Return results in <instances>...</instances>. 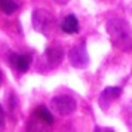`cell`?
I'll return each mask as SVG.
<instances>
[{
  "mask_svg": "<svg viewBox=\"0 0 132 132\" xmlns=\"http://www.w3.org/2000/svg\"><path fill=\"white\" fill-rule=\"evenodd\" d=\"M105 30H107L110 40L114 46L123 52H129L132 51V39H131V31H129V25L125 19L120 18H111L107 21L105 24Z\"/></svg>",
  "mask_w": 132,
  "mask_h": 132,
  "instance_id": "cell-1",
  "label": "cell"
},
{
  "mask_svg": "<svg viewBox=\"0 0 132 132\" xmlns=\"http://www.w3.org/2000/svg\"><path fill=\"white\" fill-rule=\"evenodd\" d=\"M55 27V18L46 9H36L33 12V28L43 36H48Z\"/></svg>",
  "mask_w": 132,
  "mask_h": 132,
  "instance_id": "cell-2",
  "label": "cell"
},
{
  "mask_svg": "<svg viewBox=\"0 0 132 132\" xmlns=\"http://www.w3.org/2000/svg\"><path fill=\"white\" fill-rule=\"evenodd\" d=\"M68 61L74 68H86L89 65V54L86 51L85 43H77L74 45L70 52H68Z\"/></svg>",
  "mask_w": 132,
  "mask_h": 132,
  "instance_id": "cell-3",
  "label": "cell"
},
{
  "mask_svg": "<svg viewBox=\"0 0 132 132\" xmlns=\"http://www.w3.org/2000/svg\"><path fill=\"white\" fill-rule=\"evenodd\" d=\"M51 105L58 114L68 116V114L74 113V110L77 108V102L71 95H56L52 98Z\"/></svg>",
  "mask_w": 132,
  "mask_h": 132,
  "instance_id": "cell-4",
  "label": "cell"
},
{
  "mask_svg": "<svg viewBox=\"0 0 132 132\" xmlns=\"http://www.w3.org/2000/svg\"><path fill=\"white\" fill-rule=\"evenodd\" d=\"M120 95H122V88H119V86H108V88H105L101 92L98 104H100V107L102 110H107L111 102L116 101L117 98H120Z\"/></svg>",
  "mask_w": 132,
  "mask_h": 132,
  "instance_id": "cell-5",
  "label": "cell"
},
{
  "mask_svg": "<svg viewBox=\"0 0 132 132\" xmlns=\"http://www.w3.org/2000/svg\"><path fill=\"white\" fill-rule=\"evenodd\" d=\"M9 62L11 65L19 73H25L28 71V68L31 65V56L30 55H18V54H12L9 56Z\"/></svg>",
  "mask_w": 132,
  "mask_h": 132,
  "instance_id": "cell-6",
  "label": "cell"
},
{
  "mask_svg": "<svg viewBox=\"0 0 132 132\" xmlns=\"http://www.w3.org/2000/svg\"><path fill=\"white\" fill-rule=\"evenodd\" d=\"M45 56H46V61H48L51 65H58L62 62V58H64V49L58 46V45H52V46H48L46 51H45Z\"/></svg>",
  "mask_w": 132,
  "mask_h": 132,
  "instance_id": "cell-7",
  "label": "cell"
},
{
  "mask_svg": "<svg viewBox=\"0 0 132 132\" xmlns=\"http://www.w3.org/2000/svg\"><path fill=\"white\" fill-rule=\"evenodd\" d=\"M60 27H61V30L64 33H67V34H74V33L79 31V19L76 18V15L70 13V15H67L65 18L61 21Z\"/></svg>",
  "mask_w": 132,
  "mask_h": 132,
  "instance_id": "cell-8",
  "label": "cell"
},
{
  "mask_svg": "<svg viewBox=\"0 0 132 132\" xmlns=\"http://www.w3.org/2000/svg\"><path fill=\"white\" fill-rule=\"evenodd\" d=\"M34 114L37 116V119H40L43 123H46V125H52V123H54V116H52V113L48 110L46 105H39V107L36 108Z\"/></svg>",
  "mask_w": 132,
  "mask_h": 132,
  "instance_id": "cell-9",
  "label": "cell"
},
{
  "mask_svg": "<svg viewBox=\"0 0 132 132\" xmlns=\"http://www.w3.org/2000/svg\"><path fill=\"white\" fill-rule=\"evenodd\" d=\"M18 7L19 5L15 0H0V11L6 15H12Z\"/></svg>",
  "mask_w": 132,
  "mask_h": 132,
  "instance_id": "cell-10",
  "label": "cell"
},
{
  "mask_svg": "<svg viewBox=\"0 0 132 132\" xmlns=\"http://www.w3.org/2000/svg\"><path fill=\"white\" fill-rule=\"evenodd\" d=\"M5 126V113H3V108L0 107V128Z\"/></svg>",
  "mask_w": 132,
  "mask_h": 132,
  "instance_id": "cell-11",
  "label": "cell"
},
{
  "mask_svg": "<svg viewBox=\"0 0 132 132\" xmlns=\"http://www.w3.org/2000/svg\"><path fill=\"white\" fill-rule=\"evenodd\" d=\"M68 0H55V3H58V5H65Z\"/></svg>",
  "mask_w": 132,
  "mask_h": 132,
  "instance_id": "cell-12",
  "label": "cell"
},
{
  "mask_svg": "<svg viewBox=\"0 0 132 132\" xmlns=\"http://www.w3.org/2000/svg\"><path fill=\"white\" fill-rule=\"evenodd\" d=\"M0 83H2V74H0Z\"/></svg>",
  "mask_w": 132,
  "mask_h": 132,
  "instance_id": "cell-13",
  "label": "cell"
}]
</instances>
